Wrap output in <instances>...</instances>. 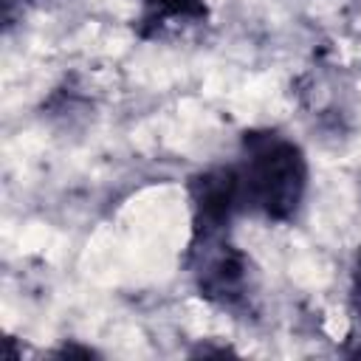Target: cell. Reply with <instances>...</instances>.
I'll list each match as a JSON object with an SVG mask.
<instances>
[{
    "instance_id": "6",
    "label": "cell",
    "mask_w": 361,
    "mask_h": 361,
    "mask_svg": "<svg viewBox=\"0 0 361 361\" xmlns=\"http://www.w3.org/2000/svg\"><path fill=\"white\" fill-rule=\"evenodd\" d=\"M56 355H93V350L90 347H76V344H65L62 350H56Z\"/></svg>"
},
{
    "instance_id": "1",
    "label": "cell",
    "mask_w": 361,
    "mask_h": 361,
    "mask_svg": "<svg viewBox=\"0 0 361 361\" xmlns=\"http://www.w3.org/2000/svg\"><path fill=\"white\" fill-rule=\"evenodd\" d=\"M240 180L245 209L274 223H290L307 192V158L302 147L276 130H248L240 144Z\"/></svg>"
},
{
    "instance_id": "3",
    "label": "cell",
    "mask_w": 361,
    "mask_h": 361,
    "mask_svg": "<svg viewBox=\"0 0 361 361\" xmlns=\"http://www.w3.org/2000/svg\"><path fill=\"white\" fill-rule=\"evenodd\" d=\"M192 237H220L231 231L234 217L245 209L237 164L212 166L189 180Z\"/></svg>"
},
{
    "instance_id": "4",
    "label": "cell",
    "mask_w": 361,
    "mask_h": 361,
    "mask_svg": "<svg viewBox=\"0 0 361 361\" xmlns=\"http://www.w3.org/2000/svg\"><path fill=\"white\" fill-rule=\"evenodd\" d=\"M209 14V0H138L135 34L141 39H161L183 28L203 25Z\"/></svg>"
},
{
    "instance_id": "5",
    "label": "cell",
    "mask_w": 361,
    "mask_h": 361,
    "mask_svg": "<svg viewBox=\"0 0 361 361\" xmlns=\"http://www.w3.org/2000/svg\"><path fill=\"white\" fill-rule=\"evenodd\" d=\"M353 302H355V313L361 319V248L355 254V279H353ZM361 353V350H358Z\"/></svg>"
},
{
    "instance_id": "2",
    "label": "cell",
    "mask_w": 361,
    "mask_h": 361,
    "mask_svg": "<svg viewBox=\"0 0 361 361\" xmlns=\"http://www.w3.org/2000/svg\"><path fill=\"white\" fill-rule=\"evenodd\" d=\"M186 265L195 282V290L217 305L237 310L248 302L251 293V262L231 243L228 234L220 237H192L186 248Z\"/></svg>"
}]
</instances>
